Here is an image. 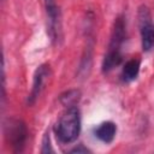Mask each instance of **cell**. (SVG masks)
<instances>
[{"label":"cell","mask_w":154,"mask_h":154,"mask_svg":"<svg viewBox=\"0 0 154 154\" xmlns=\"http://www.w3.org/2000/svg\"><path fill=\"white\" fill-rule=\"evenodd\" d=\"M53 148L51 144V136H49V131L47 130L42 137V148H41V153H53Z\"/></svg>","instance_id":"obj_10"},{"label":"cell","mask_w":154,"mask_h":154,"mask_svg":"<svg viewBox=\"0 0 154 154\" xmlns=\"http://www.w3.org/2000/svg\"><path fill=\"white\" fill-rule=\"evenodd\" d=\"M47 14V31L54 45L61 41V13L57 0H43Z\"/></svg>","instance_id":"obj_4"},{"label":"cell","mask_w":154,"mask_h":154,"mask_svg":"<svg viewBox=\"0 0 154 154\" xmlns=\"http://www.w3.org/2000/svg\"><path fill=\"white\" fill-rule=\"evenodd\" d=\"M70 153H77V154H79V153H90V150L88 148H85L83 144H78L77 147L72 148L70 150Z\"/></svg>","instance_id":"obj_11"},{"label":"cell","mask_w":154,"mask_h":154,"mask_svg":"<svg viewBox=\"0 0 154 154\" xmlns=\"http://www.w3.org/2000/svg\"><path fill=\"white\" fill-rule=\"evenodd\" d=\"M81 99V91L77 90V89H72V90H69L64 94L60 95L59 100L61 102V105H64L66 108L67 107H72V106H76L77 102L79 101Z\"/></svg>","instance_id":"obj_9"},{"label":"cell","mask_w":154,"mask_h":154,"mask_svg":"<svg viewBox=\"0 0 154 154\" xmlns=\"http://www.w3.org/2000/svg\"><path fill=\"white\" fill-rule=\"evenodd\" d=\"M94 135L101 142L108 144L112 143L117 135V125L113 122H103L94 130Z\"/></svg>","instance_id":"obj_7"},{"label":"cell","mask_w":154,"mask_h":154,"mask_svg":"<svg viewBox=\"0 0 154 154\" xmlns=\"http://www.w3.org/2000/svg\"><path fill=\"white\" fill-rule=\"evenodd\" d=\"M138 26L142 49L143 52H149L154 47V23L147 6H141L138 8Z\"/></svg>","instance_id":"obj_5"},{"label":"cell","mask_w":154,"mask_h":154,"mask_svg":"<svg viewBox=\"0 0 154 154\" xmlns=\"http://www.w3.org/2000/svg\"><path fill=\"white\" fill-rule=\"evenodd\" d=\"M4 136L12 152L20 153L25 148L28 138V128L22 119L7 118L4 123Z\"/></svg>","instance_id":"obj_3"},{"label":"cell","mask_w":154,"mask_h":154,"mask_svg":"<svg viewBox=\"0 0 154 154\" xmlns=\"http://www.w3.org/2000/svg\"><path fill=\"white\" fill-rule=\"evenodd\" d=\"M140 67H141V60L137 58H132L128 60L122 70V79L125 83L132 82L138 77L140 73Z\"/></svg>","instance_id":"obj_8"},{"label":"cell","mask_w":154,"mask_h":154,"mask_svg":"<svg viewBox=\"0 0 154 154\" xmlns=\"http://www.w3.org/2000/svg\"><path fill=\"white\" fill-rule=\"evenodd\" d=\"M125 40H126V22H125V17L123 14H119L113 23L107 52L105 53V57L102 59L101 70L103 73L111 72L123 61V45Z\"/></svg>","instance_id":"obj_1"},{"label":"cell","mask_w":154,"mask_h":154,"mask_svg":"<svg viewBox=\"0 0 154 154\" xmlns=\"http://www.w3.org/2000/svg\"><path fill=\"white\" fill-rule=\"evenodd\" d=\"M81 132V112L77 106L67 107L54 125V134L63 144L73 143Z\"/></svg>","instance_id":"obj_2"},{"label":"cell","mask_w":154,"mask_h":154,"mask_svg":"<svg viewBox=\"0 0 154 154\" xmlns=\"http://www.w3.org/2000/svg\"><path fill=\"white\" fill-rule=\"evenodd\" d=\"M51 75V67L48 64H41L34 73V78H32V85H31V90L26 97V105L28 106H32L36 100L38 99L41 91L43 90L45 83L47 81V78Z\"/></svg>","instance_id":"obj_6"}]
</instances>
